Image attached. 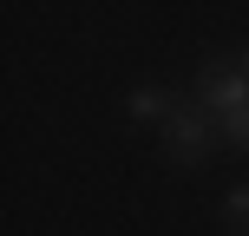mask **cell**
<instances>
[{"label":"cell","mask_w":249,"mask_h":236,"mask_svg":"<svg viewBox=\"0 0 249 236\" xmlns=\"http://www.w3.org/2000/svg\"><path fill=\"white\" fill-rule=\"evenodd\" d=\"M223 217H230V236H249V184H236L223 197Z\"/></svg>","instance_id":"4"},{"label":"cell","mask_w":249,"mask_h":236,"mask_svg":"<svg viewBox=\"0 0 249 236\" xmlns=\"http://www.w3.org/2000/svg\"><path fill=\"white\" fill-rule=\"evenodd\" d=\"M124 105H131V118H144V125H171L184 99H177V92H164V86H138Z\"/></svg>","instance_id":"3"},{"label":"cell","mask_w":249,"mask_h":236,"mask_svg":"<svg viewBox=\"0 0 249 236\" xmlns=\"http://www.w3.org/2000/svg\"><path fill=\"white\" fill-rule=\"evenodd\" d=\"M243 105H249V46L230 53V59H210L197 73V112L230 118V112H243Z\"/></svg>","instance_id":"1"},{"label":"cell","mask_w":249,"mask_h":236,"mask_svg":"<svg viewBox=\"0 0 249 236\" xmlns=\"http://www.w3.org/2000/svg\"><path fill=\"white\" fill-rule=\"evenodd\" d=\"M210 151V112H197V99L177 105V118L164 125V158L171 164H197Z\"/></svg>","instance_id":"2"},{"label":"cell","mask_w":249,"mask_h":236,"mask_svg":"<svg viewBox=\"0 0 249 236\" xmlns=\"http://www.w3.org/2000/svg\"><path fill=\"white\" fill-rule=\"evenodd\" d=\"M216 131H223L236 151H249V105H243V112H230V118H216Z\"/></svg>","instance_id":"5"}]
</instances>
